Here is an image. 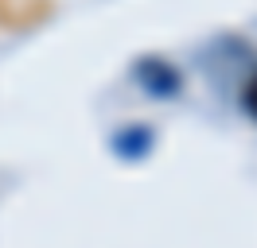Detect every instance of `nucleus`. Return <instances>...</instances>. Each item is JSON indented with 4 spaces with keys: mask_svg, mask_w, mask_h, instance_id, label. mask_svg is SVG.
Listing matches in <instances>:
<instances>
[{
    "mask_svg": "<svg viewBox=\"0 0 257 248\" xmlns=\"http://www.w3.org/2000/svg\"><path fill=\"white\" fill-rule=\"evenodd\" d=\"M241 101H245V112H249V116H257V74L245 82V97H241Z\"/></svg>",
    "mask_w": 257,
    "mask_h": 248,
    "instance_id": "nucleus-3",
    "label": "nucleus"
},
{
    "mask_svg": "<svg viewBox=\"0 0 257 248\" xmlns=\"http://www.w3.org/2000/svg\"><path fill=\"white\" fill-rule=\"evenodd\" d=\"M152 128L148 124H125L121 132H113V152L121 159H145L152 152Z\"/></svg>",
    "mask_w": 257,
    "mask_h": 248,
    "instance_id": "nucleus-2",
    "label": "nucleus"
},
{
    "mask_svg": "<svg viewBox=\"0 0 257 248\" xmlns=\"http://www.w3.org/2000/svg\"><path fill=\"white\" fill-rule=\"evenodd\" d=\"M133 74L145 86V93H152V97H176L183 90V74L168 58H141Z\"/></svg>",
    "mask_w": 257,
    "mask_h": 248,
    "instance_id": "nucleus-1",
    "label": "nucleus"
}]
</instances>
